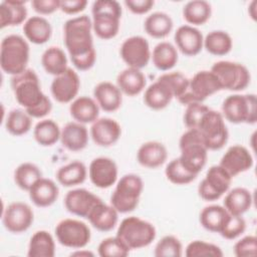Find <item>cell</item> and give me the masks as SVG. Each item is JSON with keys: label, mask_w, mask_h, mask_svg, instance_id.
I'll list each match as a JSON object with an SVG mask.
<instances>
[{"label": "cell", "mask_w": 257, "mask_h": 257, "mask_svg": "<svg viewBox=\"0 0 257 257\" xmlns=\"http://www.w3.org/2000/svg\"><path fill=\"white\" fill-rule=\"evenodd\" d=\"M63 35L73 66L80 71L90 69L96 61L91 19L87 15L68 19L64 23Z\"/></svg>", "instance_id": "cell-1"}, {"label": "cell", "mask_w": 257, "mask_h": 257, "mask_svg": "<svg viewBox=\"0 0 257 257\" xmlns=\"http://www.w3.org/2000/svg\"><path fill=\"white\" fill-rule=\"evenodd\" d=\"M121 7L114 0H97L91 7L92 30L97 37L108 40L115 37L119 31Z\"/></svg>", "instance_id": "cell-2"}, {"label": "cell", "mask_w": 257, "mask_h": 257, "mask_svg": "<svg viewBox=\"0 0 257 257\" xmlns=\"http://www.w3.org/2000/svg\"><path fill=\"white\" fill-rule=\"evenodd\" d=\"M30 47L28 42L18 34H10L2 39L0 47V66L12 76L27 69Z\"/></svg>", "instance_id": "cell-3"}, {"label": "cell", "mask_w": 257, "mask_h": 257, "mask_svg": "<svg viewBox=\"0 0 257 257\" xmlns=\"http://www.w3.org/2000/svg\"><path fill=\"white\" fill-rule=\"evenodd\" d=\"M181 155L178 158L182 166L189 172L199 175L204 169L208 159V150L198 130H187L181 137Z\"/></svg>", "instance_id": "cell-4"}, {"label": "cell", "mask_w": 257, "mask_h": 257, "mask_svg": "<svg viewBox=\"0 0 257 257\" xmlns=\"http://www.w3.org/2000/svg\"><path fill=\"white\" fill-rule=\"evenodd\" d=\"M11 87L16 101L26 111L36 107L47 96L41 89L38 75L30 68L12 76Z\"/></svg>", "instance_id": "cell-5"}, {"label": "cell", "mask_w": 257, "mask_h": 257, "mask_svg": "<svg viewBox=\"0 0 257 257\" xmlns=\"http://www.w3.org/2000/svg\"><path fill=\"white\" fill-rule=\"evenodd\" d=\"M116 236L130 250H136L149 246L156 239L157 231L151 222L136 216H131L120 222Z\"/></svg>", "instance_id": "cell-6"}, {"label": "cell", "mask_w": 257, "mask_h": 257, "mask_svg": "<svg viewBox=\"0 0 257 257\" xmlns=\"http://www.w3.org/2000/svg\"><path fill=\"white\" fill-rule=\"evenodd\" d=\"M144 190V182L139 175H123L116 183L110 196V205L118 214H126L134 211L140 202Z\"/></svg>", "instance_id": "cell-7"}, {"label": "cell", "mask_w": 257, "mask_h": 257, "mask_svg": "<svg viewBox=\"0 0 257 257\" xmlns=\"http://www.w3.org/2000/svg\"><path fill=\"white\" fill-rule=\"evenodd\" d=\"M257 100L253 93L231 94L222 103V115L232 123L254 124L257 120Z\"/></svg>", "instance_id": "cell-8"}, {"label": "cell", "mask_w": 257, "mask_h": 257, "mask_svg": "<svg viewBox=\"0 0 257 257\" xmlns=\"http://www.w3.org/2000/svg\"><path fill=\"white\" fill-rule=\"evenodd\" d=\"M222 113L209 109L202 117L198 127L208 151L221 150L228 142L229 132Z\"/></svg>", "instance_id": "cell-9"}, {"label": "cell", "mask_w": 257, "mask_h": 257, "mask_svg": "<svg viewBox=\"0 0 257 257\" xmlns=\"http://www.w3.org/2000/svg\"><path fill=\"white\" fill-rule=\"evenodd\" d=\"M218 78L222 89L240 91L250 83L251 75L248 68L238 62L220 60L215 62L210 69Z\"/></svg>", "instance_id": "cell-10"}, {"label": "cell", "mask_w": 257, "mask_h": 257, "mask_svg": "<svg viewBox=\"0 0 257 257\" xmlns=\"http://www.w3.org/2000/svg\"><path fill=\"white\" fill-rule=\"evenodd\" d=\"M220 90L222 87L217 76L211 70H201L189 79L187 91L178 100L184 105L192 102H203Z\"/></svg>", "instance_id": "cell-11"}, {"label": "cell", "mask_w": 257, "mask_h": 257, "mask_svg": "<svg viewBox=\"0 0 257 257\" xmlns=\"http://www.w3.org/2000/svg\"><path fill=\"white\" fill-rule=\"evenodd\" d=\"M55 236L59 244L71 249H82L90 241L89 227L76 219H63L55 227Z\"/></svg>", "instance_id": "cell-12"}, {"label": "cell", "mask_w": 257, "mask_h": 257, "mask_svg": "<svg viewBox=\"0 0 257 257\" xmlns=\"http://www.w3.org/2000/svg\"><path fill=\"white\" fill-rule=\"evenodd\" d=\"M232 177L220 166H212L198 186V194L205 201H216L230 189Z\"/></svg>", "instance_id": "cell-13"}, {"label": "cell", "mask_w": 257, "mask_h": 257, "mask_svg": "<svg viewBox=\"0 0 257 257\" xmlns=\"http://www.w3.org/2000/svg\"><path fill=\"white\" fill-rule=\"evenodd\" d=\"M119 54L127 67L138 69L146 67L152 56L148 40L140 35L126 38L120 46Z\"/></svg>", "instance_id": "cell-14"}, {"label": "cell", "mask_w": 257, "mask_h": 257, "mask_svg": "<svg viewBox=\"0 0 257 257\" xmlns=\"http://www.w3.org/2000/svg\"><path fill=\"white\" fill-rule=\"evenodd\" d=\"M34 214L31 207L23 202L9 204L3 212L2 223L11 233L19 234L27 231L32 225Z\"/></svg>", "instance_id": "cell-15"}, {"label": "cell", "mask_w": 257, "mask_h": 257, "mask_svg": "<svg viewBox=\"0 0 257 257\" xmlns=\"http://www.w3.org/2000/svg\"><path fill=\"white\" fill-rule=\"evenodd\" d=\"M79 88V76L70 67L63 73L54 76L50 85V91L53 98L60 103H68L74 100Z\"/></svg>", "instance_id": "cell-16"}, {"label": "cell", "mask_w": 257, "mask_h": 257, "mask_svg": "<svg viewBox=\"0 0 257 257\" xmlns=\"http://www.w3.org/2000/svg\"><path fill=\"white\" fill-rule=\"evenodd\" d=\"M117 166L115 162L107 157L93 159L88 167L90 182L99 189H107L117 181Z\"/></svg>", "instance_id": "cell-17"}, {"label": "cell", "mask_w": 257, "mask_h": 257, "mask_svg": "<svg viewBox=\"0 0 257 257\" xmlns=\"http://www.w3.org/2000/svg\"><path fill=\"white\" fill-rule=\"evenodd\" d=\"M219 165L234 178L253 167V157L247 148L241 145H234L226 151Z\"/></svg>", "instance_id": "cell-18"}, {"label": "cell", "mask_w": 257, "mask_h": 257, "mask_svg": "<svg viewBox=\"0 0 257 257\" xmlns=\"http://www.w3.org/2000/svg\"><path fill=\"white\" fill-rule=\"evenodd\" d=\"M101 201L99 197L82 188L70 190L64 198V206L72 215L87 218L91 209Z\"/></svg>", "instance_id": "cell-19"}, {"label": "cell", "mask_w": 257, "mask_h": 257, "mask_svg": "<svg viewBox=\"0 0 257 257\" xmlns=\"http://www.w3.org/2000/svg\"><path fill=\"white\" fill-rule=\"evenodd\" d=\"M121 136L119 123L110 117H98L91 123L90 137L99 147L113 146Z\"/></svg>", "instance_id": "cell-20"}, {"label": "cell", "mask_w": 257, "mask_h": 257, "mask_svg": "<svg viewBox=\"0 0 257 257\" xmlns=\"http://www.w3.org/2000/svg\"><path fill=\"white\" fill-rule=\"evenodd\" d=\"M177 48L187 56H195L204 47V37L202 32L192 25L180 26L174 35Z\"/></svg>", "instance_id": "cell-21"}, {"label": "cell", "mask_w": 257, "mask_h": 257, "mask_svg": "<svg viewBox=\"0 0 257 257\" xmlns=\"http://www.w3.org/2000/svg\"><path fill=\"white\" fill-rule=\"evenodd\" d=\"M93 96L99 108L106 112L117 110L122 103V92L109 81L98 82L93 88Z\"/></svg>", "instance_id": "cell-22"}, {"label": "cell", "mask_w": 257, "mask_h": 257, "mask_svg": "<svg viewBox=\"0 0 257 257\" xmlns=\"http://www.w3.org/2000/svg\"><path fill=\"white\" fill-rule=\"evenodd\" d=\"M60 142L68 151L80 152L88 144V131L83 123L69 121L61 128Z\"/></svg>", "instance_id": "cell-23"}, {"label": "cell", "mask_w": 257, "mask_h": 257, "mask_svg": "<svg viewBox=\"0 0 257 257\" xmlns=\"http://www.w3.org/2000/svg\"><path fill=\"white\" fill-rule=\"evenodd\" d=\"M168 159V151L164 144L156 141L144 143L138 150L137 160L145 168L156 169L165 164Z\"/></svg>", "instance_id": "cell-24"}, {"label": "cell", "mask_w": 257, "mask_h": 257, "mask_svg": "<svg viewBox=\"0 0 257 257\" xmlns=\"http://www.w3.org/2000/svg\"><path fill=\"white\" fill-rule=\"evenodd\" d=\"M86 219L97 231L108 232L117 224L118 212L111 205H107L101 200L91 209Z\"/></svg>", "instance_id": "cell-25"}, {"label": "cell", "mask_w": 257, "mask_h": 257, "mask_svg": "<svg viewBox=\"0 0 257 257\" xmlns=\"http://www.w3.org/2000/svg\"><path fill=\"white\" fill-rule=\"evenodd\" d=\"M32 203L40 208L49 207L59 196L58 186L50 179L40 178L28 191Z\"/></svg>", "instance_id": "cell-26"}, {"label": "cell", "mask_w": 257, "mask_h": 257, "mask_svg": "<svg viewBox=\"0 0 257 257\" xmlns=\"http://www.w3.org/2000/svg\"><path fill=\"white\" fill-rule=\"evenodd\" d=\"M147 79L141 69L126 67L116 76V85L119 90L128 96L140 94L146 87Z\"/></svg>", "instance_id": "cell-27"}, {"label": "cell", "mask_w": 257, "mask_h": 257, "mask_svg": "<svg viewBox=\"0 0 257 257\" xmlns=\"http://www.w3.org/2000/svg\"><path fill=\"white\" fill-rule=\"evenodd\" d=\"M72 118L80 123H92L98 118L99 106L94 98L82 95L76 97L69 105Z\"/></svg>", "instance_id": "cell-28"}, {"label": "cell", "mask_w": 257, "mask_h": 257, "mask_svg": "<svg viewBox=\"0 0 257 257\" xmlns=\"http://www.w3.org/2000/svg\"><path fill=\"white\" fill-rule=\"evenodd\" d=\"M173 98L174 95L169 86L159 78L146 88L144 94L145 104L154 110L166 108Z\"/></svg>", "instance_id": "cell-29"}, {"label": "cell", "mask_w": 257, "mask_h": 257, "mask_svg": "<svg viewBox=\"0 0 257 257\" xmlns=\"http://www.w3.org/2000/svg\"><path fill=\"white\" fill-rule=\"evenodd\" d=\"M24 0H6L0 4V27L17 26L27 19V9Z\"/></svg>", "instance_id": "cell-30"}, {"label": "cell", "mask_w": 257, "mask_h": 257, "mask_svg": "<svg viewBox=\"0 0 257 257\" xmlns=\"http://www.w3.org/2000/svg\"><path fill=\"white\" fill-rule=\"evenodd\" d=\"M23 32L30 42L43 44L50 39L52 27L50 22L43 16H31L24 22Z\"/></svg>", "instance_id": "cell-31"}, {"label": "cell", "mask_w": 257, "mask_h": 257, "mask_svg": "<svg viewBox=\"0 0 257 257\" xmlns=\"http://www.w3.org/2000/svg\"><path fill=\"white\" fill-rule=\"evenodd\" d=\"M253 197L251 192L243 187H236L228 191L223 201L224 208L232 215L242 216L252 206Z\"/></svg>", "instance_id": "cell-32"}, {"label": "cell", "mask_w": 257, "mask_h": 257, "mask_svg": "<svg viewBox=\"0 0 257 257\" xmlns=\"http://www.w3.org/2000/svg\"><path fill=\"white\" fill-rule=\"evenodd\" d=\"M174 22L172 17L162 11L153 12L144 22V29L150 36L154 38H164L168 36L173 30Z\"/></svg>", "instance_id": "cell-33"}, {"label": "cell", "mask_w": 257, "mask_h": 257, "mask_svg": "<svg viewBox=\"0 0 257 257\" xmlns=\"http://www.w3.org/2000/svg\"><path fill=\"white\" fill-rule=\"evenodd\" d=\"M87 177V169L80 161H72L56 172L58 183L64 187H74L82 184Z\"/></svg>", "instance_id": "cell-34"}, {"label": "cell", "mask_w": 257, "mask_h": 257, "mask_svg": "<svg viewBox=\"0 0 257 257\" xmlns=\"http://www.w3.org/2000/svg\"><path fill=\"white\" fill-rule=\"evenodd\" d=\"M229 217V212L220 205H209L202 209L200 213V224L210 232L220 233Z\"/></svg>", "instance_id": "cell-35"}, {"label": "cell", "mask_w": 257, "mask_h": 257, "mask_svg": "<svg viewBox=\"0 0 257 257\" xmlns=\"http://www.w3.org/2000/svg\"><path fill=\"white\" fill-rule=\"evenodd\" d=\"M55 255V242L52 235L45 230L36 231L30 238L27 256L53 257Z\"/></svg>", "instance_id": "cell-36"}, {"label": "cell", "mask_w": 257, "mask_h": 257, "mask_svg": "<svg viewBox=\"0 0 257 257\" xmlns=\"http://www.w3.org/2000/svg\"><path fill=\"white\" fill-rule=\"evenodd\" d=\"M151 58L153 64L159 70H170L177 64L179 59L177 47L171 42L162 41L154 47Z\"/></svg>", "instance_id": "cell-37"}, {"label": "cell", "mask_w": 257, "mask_h": 257, "mask_svg": "<svg viewBox=\"0 0 257 257\" xmlns=\"http://www.w3.org/2000/svg\"><path fill=\"white\" fill-rule=\"evenodd\" d=\"M41 64L44 70L51 75L57 76L67 68V57L65 52L58 46H50L41 56Z\"/></svg>", "instance_id": "cell-38"}, {"label": "cell", "mask_w": 257, "mask_h": 257, "mask_svg": "<svg viewBox=\"0 0 257 257\" xmlns=\"http://www.w3.org/2000/svg\"><path fill=\"white\" fill-rule=\"evenodd\" d=\"M61 130L56 121L49 118L39 120L33 130L36 143L42 147H50L60 140Z\"/></svg>", "instance_id": "cell-39"}, {"label": "cell", "mask_w": 257, "mask_h": 257, "mask_svg": "<svg viewBox=\"0 0 257 257\" xmlns=\"http://www.w3.org/2000/svg\"><path fill=\"white\" fill-rule=\"evenodd\" d=\"M211 15V4L205 0L189 1L183 7V17L192 26L205 24Z\"/></svg>", "instance_id": "cell-40"}, {"label": "cell", "mask_w": 257, "mask_h": 257, "mask_svg": "<svg viewBox=\"0 0 257 257\" xmlns=\"http://www.w3.org/2000/svg\"><path fill=\"white\" fill-rule=\"evenodd\" d=\"M204 47L215 56L228 54L233 47V40L230 34L223 30H213L204 38Z\"/></svg>", "instance_id": "cell-41"}, {"label": "cell", "mask_w": 257, "mask_h": 257, "mask_svg": "<svg viewBox=\"0 0 257 257\" xmlns=\"http://www.w3.org/2000/svg\"><path fill=\"white\" fill-rule=\"evenodd\" d=\"M32 125V117L25 109L13 108L11 109L5 119L6 131L15 137L27 134Z\"/></svg>", "instance_id": "cell-42"}, {"label": "cell", "mask_w": 257, "mask_h": 257, "mask_svg": "<svg viewBox=\"0 0 257 257\" xmlns=\"http://www.w3.org/2000/svg\"><path fill=\"white\" fill-rule=\"evenodd\" d=\"M40 178H42V172L33 163H22L14 171V182L24 191H29Z\"/></svg>", "instance_id": "cell-43"}, {"label": "cell", "mask_w": 257, "mask_h": 257, "mask_svg": "<svg viewBox=\"0 0 257 257\" xmlns=\"http://www.w3.org/2000/svg\"><path fill=\"white\" fill-rule=\"evenodd\" d=\"M165 175L167 179L175 185H188L197 178V175L189 172L182 166L178 158L172 160L167 165Z\"/></svg>", "instance_id": "cell-44"}, {"label": "cell", "mask_w": 257, "mask_h": 257, "mask_svg": "<svg viewBox=\"0 0 257 257\" xmlns=\"http://www.w3.org/2000/svg\"><path fill=\"white\" fill-rule=\"evenodd\" d=\"M98 255L101 257H125L130 254V248L115 235L103 239L97 247Z\"/></svg>", "instance_id": "cell-45"}, {"label": "cell", "mask_w": 257, "mask_h": 257, "mask_svg": "<svg viewBox=\"0 0 257 257\" xmlns=\"http://www.w3.org/2000/svg\"><path fill=\"white\" fill-rule=\"evenodd\" d=\"M185 255L187 257H222L223 251L213 243L194 240L186 247Z\"/></svg>", "instance_id": "cell-46"}, {"label": "cell", "mask_w": 257, "mask_h": 257, "mask_svg": "<svg viewBox=\"0 0 257 257\" xmlns=\"http://www.w3.org/2000/svg\"><path fill=\"white\" fill-rule=\"evenodd\" d=\"M154 255L157 257H180L183 255V245L174 235L164 236L157 243Z\"/></svg>", "instance_id": "cell-47"}, {"label": "cell", "mask_w": 257, "mask_h": 257, "mask_svg": "<svg viewBox=\"0 0 257 257\" xmlns=\"http://www.w3.org/2000/svg\"><path fill=\"white\" fill-rule=\"evenodd\" d=\"M171 89L174 97L179 99L188 89L189 78L180 71L167 72L158 77Z\"/></svg>", "instance_id": "cell-48"}, {"label": "cell", "mask_w": 257, "mask_h": 257, "mask_svg": "<svg viewBox=\"0 0 257 257\" xmlns=\"http://www.w3.org/2000/svg\"><path fill=\"white\" fill-rule=\"evenodd\" d=\"M210 108L203 102H192L186 105L183 120L188 130H196L204 116Z\"/></svg>", "instance_id": "cell-49"}, {"label": "cell", "mask_w": 257, "mask_h": 257, "mask_svg": "<svg viewBox=\"0 0 257 257\" xmlns=\"http://www.w3.org/2000/svg\"><path fill=\"white\" fill-rule=\"evenodd\" d=\"M246 230V222L242 216L232 215L229 213V217L224 224L220 235L227 240H234L241 236Z\"/></svg>", "instance_id": "cell-50"}, {"label": "cell", "mask_w": 257, "mask_h": 257, "mask_svg": "<svg viewBox=\"0 0 257 257\" xmlns=\"http://www.w3.org/2000/svg\"><path fill=\"white\" fill-rule=\"evenodd\" d=\"M234 254L237 257L255 256L257 254V238L247 235L238 240L234 245Z\"/></svg>", "instance_id": "cell-51"}, {"label": "cell", "mask_w": 257, "mask_h": 257, "mask_svg": "<svg viewBox=\"0 0 257 257\" xmlns=\"http://www.w3.org/2000/svg\"><path fill=\"white\" fill-rule=\"evenodd\" d=\"M60 0H33L31 6L40 15H48L59 9Z\"/></svg>", "instance_id": "cell-52"}, {"label": "cell", "mask_w": 257, "mask_h": 257, "mask_svg": "<svg viewBox=\"0 0 257 257\" xmlns=\"http://www.w3.org/2000/svg\"><path fill=\"white\" fill-rule=\"evenodd\" d=\"M86 5H87L86 0H70V1L60 0L59 9L65 14L73 15L83 11Z\"/></svg>", "instance_id": "cell-53"}, {"label": "cell", "mask_w": 257, "mask_h": 257, "mask_svg": "<svg viewBox=\"0 0 257 257\" xmlns=\"http://www.w3.org/2000/svg\"><path fill=\"white\" fill-rule=\"evenodd\" d=\"M124 5L133 13L141 15L149 12L155 5V2L153 0H125Z\"/></svg>", "instance_id": "cell-54"}, {"label": "cell", "mask_w": 257, "mask_h": 257, "mask_svg": "<svg viewBox=\"0 0 257 257\" xmlns=\"http://www.w3.org/2000/svg\"><path fill=\"white\" fill-rule=\"evenodd\" d=\"M256 6H257V2L255 0H253L249 6H248V13L249 16L255 21L256 20Z\"/></svg>", "instance_id": "cell-55"}, {"label": "cell", "mask_w": 257, "mask_h": 257, "mask_svg": "<svg viewBox=\"0 0 257 257\" xmlns=\"http://www.w3.org/2000/svg\"><path fill=\"white\" fill-rule=\"evenodd\" d=\"M71 256H83V257H88V256H93L94 254L90 251H87V250H79L77 249V251L75 252H72L70 254Z\"/></svg>", "instance_id": "cell-56"}]
</instances>
